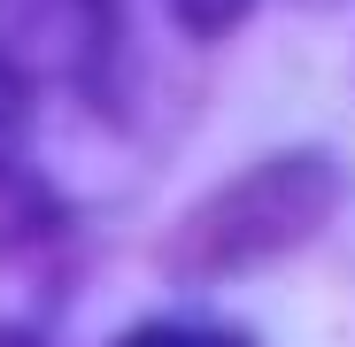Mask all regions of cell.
I'll return each mask as SVG.
<instances>
[{
	"instance_id": "1",
	"label": "cell",
	"mask_w": 355,
	"mask_h": 347,
	"mask_svg": "<svg viewBox=\"0 0 355 347\" xmlns=\"http://www.w3.org/2000/svg\"><path fill=\"white\" fill-rule=\"evenodd\" d=\"M108 54V0H0V147L39 78H93Z\"/></svg>"
},
{
	"instance_id": "2",
	"label": "cell",
	"mask_w": 355,
	"mask_h": 347,
	"mask_svg": "<svg viewBox=\"0 0 355 347\" xmlns=\"http://www.w3.org/2000/svg\"><path fill=\"white\" fill-rule=\"evenodd\" d=\"M116 347H248V339L224 332V324H139V332H124Z\"/></svg>"
},
{
	"instance_id": "3",
	"label": "cell",
	"mask_w": 355,
	"mask_h": 347,
	"mask_svg": "<svg viewBox=\"0 0 355 347\" xmlns=\"http://www.w3.org/2000/svg\"><path fill=\"white\" fill-rule=\"evenodd\" d=\"M178 16H186L193 31H224V24H240L248 16V0H170Z\"/></svg>"
},
{
	"instance_id": "4",
	"label": "cell",
	"mask_w": 355,
	"mask_h": 347,
	"mask_svg": "<svg viewBox=\"0 0 355 347\" xmlns=\"http://www.w3.org/2000/svg\"><path fill=\"white\" fill-rule=\"evenodd\" d=\"M0 347H31V339H24V332H0Z\"/></svg>"
}]
</instances>
